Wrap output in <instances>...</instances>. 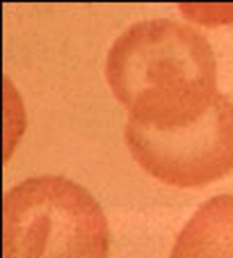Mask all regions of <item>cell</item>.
I'll use <instances>...</instances> for the list:
<instances>
[{
  "label": "cell",
  "instance_id": "6da1fadb",
  "mask_svg": "<svg viewBox=\"0 0 233 258\" xmlns=\"http://www.w3.org/2000/svg\"><path fill=\"white\" fill-rule=\"evenodd\" d=\"M105 80L128 121L169 131L199 121L219 96L217 62L197 28L174 19L140 21L107 50Z\"/></svg>",
  "mask_w": 233,
  "mask_h": 258
},
{
  "label": "cell",
  "instance_id": "7a4b0ae2",
  "mask_svg": "<svg viewBox=\"0 0 233 258\" xmlns=\"http://www.w3.org/2000/svg\"><path fill=\"white\" fill-rule=\"evenodd\" d=\"M110 226L92 192L32 176L3 197V258H110Z\"/></svg>",
  "mask_w": 233,
  "mask_h": 258
},
{
  "label": "cell",
  "instance_id": "3957f363",
  "mask_svg": "<svg viewBox=\"0 0 233 258\" xmlns=\"http://www.w3.org/2000/svg\"><path fill=\"white\" fill-rule=\"evenodd\" d=\"M131 156L149 176L174 187H204L233 171V101L219 92L213 107L183 128H124Z\"/></svg>",
  "mask_w": 233,
  "mask_h": 258
},
{
  "label": "cell",
  "instance_id": "277c9868",
  "mask_svg": "<svg viewBox=\"0 0 233 258\" xmlns=\"http://www.w3.org/2000/svg\"><path fill=\"white\" fill-rule=\"evenodd\" d=\"M169 258H233V195L199 206L176 235Z\"/></svg>",
  "mask_w": 233,
  "mask_h": 258
}]
</instances>
